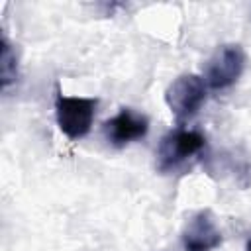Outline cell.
<instances>
[{
	"instance_id": "obj_1",
	"label": "cell",
	"mask_w": 251,
	"mask_h": 251,
	"mask_svg": "<svg viewBox=\"0 0 251 251\" xmlns=\"http://www.w3.org/2000/svg\"><path fill=\"white\" fill-rule=\"evenodd\" d=\"M247 55L239 43L220 45L204 65V82L212 90H226L233 86L245 71Z\"/></svg>"
},
{
	"instance_id": "obj_2",
	"label": "cell",
	"mask_w": 251,
	"mask_h": 251,
	"mask_svg": "<svg viewBox=\"0 0 251 251\" xmlns=\"http://www.w3.org/2000/svg\"><path fill=\"white\" fill-rule=\"evenodd\" d=\"M208 86L202 76L194 73H184L176 76L165 90V102L176 122H186L198 114L206 102Z\"/></svg>"
},
{
	"instance_id": "obj_3",
	"label": "cell",
	"mask_w": 251,
	"mask_h": 251,
	"mask_svg": "<svg viewBox=\"0 0 251 251\" xmlns=\"http://www.w3.org/2000/svg\"><path fill=\"white\" fill-rule=\"evenodd\" d=\"M96 98L84 96H65L57 92L55 96V118L59 129L73 141L88 135L94 116H96Z\"/></svg>"
},
{
	"instance_id": "obj_4",
	"label": "cell",
	"mask_w": 251,
	"mask_h": 251,
	"mask_svg": "<svg viewBox=\"0 0 251 251\" xmlns=\"http://www.w3.org/2000/svg\"><path fill=\"white\" fill-rule=\"evenodd\" d=\"M206 147V137L196 129L176 127L171 129L157 147V169L161 173L180 167L190 157L198 155Z\"/></svg>"
},
{
	"instance_id": "obj_5",
	"label": "cell",
	"mask_w": 251,
	"mask_h": 251,
	"mask_svg": "<svg viewBox=\"0 0 251 251\" xmlns=\"http://www.w3.org/2000/svg\"><path fill=\"white\" fill-rule=\"evenodd\" d=\"M149 131V120L145 114L133 108H122L114 118L104 124V135L110 145L126 147L137 139H143Z\"/></svg>"
},
{
	"instance_id": "obj_6",
	"label": "cell",
	"mask_w": 251,
	"mask_h": 251,
	"mask_svg": "<svg viewBox=\"0 0 251 251\" xmlns=\"http://www.w3.org/2000/svg\"><path fill=\"white\" fill-rule=\"evenodd\" d=\"M222 243V231L218 229L212 212H196L182 229V247L184 251H214Z\"/></svg>"
},
{
	"instance_id": "obj_7",
	"label": "cell",
	"mask_w": 251,
	"mask_h": 251,
	"mask_svg": "<svg viewBox=\"0 0 251 251\" xmlns=\"http://www.w3.org/2000/svg\"><path fill=\"white\" fill-rule=\"evenodd\" d=\"M18 80V59L12 43L8 41L6 33H2L0 41V86L2 90H8L10 84Z\"/></svg>"
},
{
	"instance_id": "obj_8",
	"label": "cell",
	"mask_w": 251,
	"mask_h": 251,
	"mask_svg": "<svg viewBox=\"0 0 251 251\" xmlns=\"http://www.w3.org/2000/svg\"><path fill=\"white\" fill-rule=\"evenodd\" d=\"M245 251H251V237H249V241H247V247H245Z\"/></svg>"
}]
</instances>
